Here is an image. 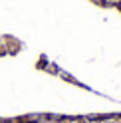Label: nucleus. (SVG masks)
Wrapping results in <instances>:
<instances>
[{
  "label": "nucleus",
  "instance_id": "1",
  "mask_svg": "<svg viewBox=\"0 0 121 123\" xmlns=\"http://www.w3.org/2000/svg\"><path fill=\"white\" fill-rule=\"evenodd\" d=\"M101 123H115V117H109V119H101Z\"/></svg>",
  "mask_w": 121,
  "mask_h": 123
},
{
  "label": "nucleus",
  "instance_id": "2",
  "mask_svg": "<svg viewBox=\"0 0 121 123\" xmlns=\"http://www.w3.org/2000/svg\"><path fill=\"white\" fill-rule=\"evenodd\" d=\"M58 123H73V121H72V119H60Z\"/></svg>",
  "mask_w": 121,
  "mask_h": 123
},
{
  "label": "nucleus",
  "instance_id": "3",
  "mask_svg": "<svg viewBox=\"0 0 121 123\" xmlns=\"http://www.w3.org/2000/svg\"><path fill=\"white\" fill-rule=\"evenodd\" d=\"M115 123H121V117H115Z\"/></svg>",
  "mask_w": 121,
  "mask_h": 123
}]
</instances>
